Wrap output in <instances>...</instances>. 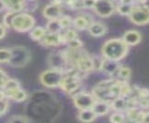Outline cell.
I'll list each match as a JSON object with an SVG mask.
<instances>
[{
  "label": "cell",
  "mask_w": 149,
  "mask_h": 123,
  "mask_svg": "<svg viewBox=\"0 0 149 123\" xmlns=\"http://www.w3.org/2000/svg\"><path fill=\"white\" fill-rule=\"evenodd\" d=\"M129 47L122 39H111L102 47V54L105 59L119 62L126 56Z\"/></svg>",
  "instance_id": "6da1fadb"
},
{
  "label": "cell",
  "mask_w": 149,
  "mask_h": 123,
  "mask_svg": "<svg viewBox=\"0 0 149 123\" xmlns=\"http://www.w3.org/2000/svg\"><path fill=\"white\" fill-rule=\"evenodd\" d=\"M11 56L8 61L9 65L19 68L24 67L31 60V52L24 46H15L9 49Z\"/></svg>",
  "instance_id": "7a4b0ae2"
},
{
  "label": "cell",
  "mask_w": 149,
  "mask_h": 123,
  "mask_svg": "<svg viewBox=\"0 0 149 123\" xmlns=\"http://www.w3.org/2000/svg\"><path fill=\"white\" fill-rule=\"evenodd\" d=\"M35 25V19L28 13L15 15L11 21V27L17 31L26 32L31 30Z\"/></svg>",
  "instance_id": "3957f363"
},
{
  "label": "cell",
  "mask_w": 149,
  "mask_h": 123,
  "mask_svg": "<svg viewBox=\"0 0 149 123\" xmlns=\"http://www.w3.org/2000/svg\"><path fill=\"white\" fill-rule=\"evenodd\" d=\"M114 79L105 80L100 82L99 85H97L93 89V96L96 100H100V101L111 102L114 99L111 93V86L114 83Z\"/></svg>",
  "instance_id": "277c9868"
},
{
  "label": "cell",
  "mask_w": 149,
  "mask_h": 123,
  "mask_svg": "<svg viewBox=\"0 0 149 123\" xmlns=\"http://www.w3.org/2000/svg\"><path fill=\"white\" fill-rule=\"evenodd\" d=\"M63 77H64V72L51 68L47 71H44L41 75V82L43 86L54 88L60 86Z\"/></svg>",
  "instance_id": "5b68a950"
},
{
  "label": "cell",
  "mask_w": 149,
  "mask_h": 123,
  "mask_svg": "<svg viewBox=\"0 0 149 123\" xmlns=\"http://www.w3.org/2000/svg\"><path fill=\"white\" fill-rule=\"evenodd\" d=\"M130 19L136 25H146L149 22V11L147 6H134L131 13Z\"/></svg>",
  "instance_id": "8992f818"
},
{
  "label": "cell",
  "mask_w": 149,
  "mask_h": 123,
  "mask_svg": "<svg viewBox=\"0 0 149 123\" xmlns=\"http://www.w3.org/2000/svg\"><path fill=\"white\" fill-rule=\"evenodd\" d=\"M73 101L74 106L80 110L88 109L92 108L93 104L96 101V98L92 94H88L86 92H79L76 94L73 97Z\"/></svg>",
  "instance_id": "52a82bcc"
},
{
  "label": "cell",
  "mask_w": 149,
  "mask_h": 123,
  "mask_svg": "<svg viewBox=\"0 0 149 123\" xmlns=\"http://www.w3.org/2000/svg\"><path fill=\"white\" fill-rule=\"evenodd\" d=\"M49 64L52 67V69H57L65 72L68 69H70L68 65H70L68 62L65 52H59L55 53H52L49 58Z\"/></svg>",
  "instance_id": "ba28073f"
},
{
  "label": "cell",
  "mask_w": 149,
  "mask_h": 123,
  "mask_svg": "<svg viewBox=\"0 0 149 123\" xmlns=\"http://www.w3.org/2000/svg\"><path fill=\"white\" fill-rule=\"evenodd\" d=\"M94 9L96 13L102 18L111 16L116 10V5L114 0H97L95 1Z\"/></svg>",
  "instance_id": "9c48e42d"
},
{
  "label": "cell",
  "mask_w": 149,
  "mask_h": 123,
  "mask_svg": "<svg viewBox=\"0 0 149 123\" xmlns=\"http://www.w3.org/2000/svg\"><path fill=\"white\" fill-rule=\"evenodd\" d=\"M73 67L80 71L84 74L90 72L93 70V62L92 57L88 56L87 53H83L81 56L78 57L76 61L73 63Z\"/></svg>",
  "instance_id": "30bf717a"
},
{
  "label": "cell",
  "mask_w": 149,
  "mask_h": 123,
  "mask_svg": "<svg viewBox=\"0 0 149 123\" xmlns=\"http://www.w3.org/2000/svg\"><path fill=\"white\" fill-rule=\"evenodd\" d=\"M43 16L49 20L59 19L63 16V10L61 6L51 4L43 9Z\"/></svg>",
  "instance_id": "8fae6325"
},
{
  "label": "cell",
  "mask_w": 149,
  "mask_h": 123,
  "mask_svg": "<svg viewBox=\"0 0 149 123\" xmlns=\"http://www.w3.org/2000/svg\"><path fill=\"white\" fill-rule=\"evenodd\" d=\"M93 19L89 15H83V16H78L73 20V25L74 26L77 30H88V27L93 23Z\"/></svg>",
  "instance_id": "7c38bea8"
},
{
  "label": "cell",
  "mask_w": 149,
  "mask_h": 123,
  "mask_svg": "<svg viewBox=\"0 0 149 123\" xmlns=\"http://www.w3.org/2000/svg\"><path fill=\"white\" fill-rule=\"evenodd\" d=\"M141 39H142L141 34L137 30H128L125 32V34L123 35V38L122 40L129 47L138 44L141 41Z\"/></svg>",
  "instance_id": "4fadbf2b"
},
{
  "label": "cell",
  "mask_w": 149,
  "mask_h": 123,
  "mask_svg": "<svg viewBox=\"0 0 149 123\" xmlns=\"http://www.w3.org/2000/svg\"><path fill=\"white\" fill-rule=\"evenodd\" d=\"M40 43L43 46H58L60 44H62L61 42V38H60V34H55V33H49L46 32V34L44 35V37L40 41Z\"/></svg>",
  "instance_id": "5bb4252c"
},
{
  "label": "cell",
  "mask_w": 149,
  "mask_h": 123,
  "mask_svg": "<svg viewBox=\"0 0 149 123\" xmlns=\"http://www.w3.org/2000/svg\"><path fill=\"white\" fill-rule=\"evenodd\" d=\"M111 108V102L100 101V100H96L92 108H91L97 117L106 115Z\"/></svg>",
  "instance_id": "9a60e30c"
},
{
  "label": "cell",
  "mask_w": 149,
  "mask_h": 123,
  "mask_svg": "<svg viewBox=\"0 0 149 123\" xmlns=\"http://www.w3.org/2000/svg\"><path fill=\"white\" fill-rule=\"evenodd\" d=\"M120 68V64H118V62L111 61L108 59H103L102 65H101V71H104L106 74L108 75H114L117 74V72Z\"/></svg>",
  "instance_id": "2e32d148"
},
{
  "label": "cell",
  "mask_w": 149,
  "mask_h": 123,
  "mask_svg": "<svg viewBox=\"0 0 149 123\" xmlns=\"http://www.w3.org/2000/svg\"><path fill=\"white\" fill-rule=\"evenodd\" d=\"M88 30L90 33V35H92L93 37H100L106 33L107 27L103 23H101V22H93L88 27Z\"/></svg>",
  "instance_id": "e0dca14e"
},
{
  "label": "cell",
  "mask_w": 149,
  "mask_h": 123,
  "mask_svg": "<svg viewBox=\"0 0 149 123\" xmlns=\"http://www.w3.org/2000/svg\"><path fill=\"white\" fill-rule=\"evenodd\" d=\"M6 98H10L13 99L17 102H22L27 98V94L24 90H22L21 88L16 89L14 91H10V92H7L4 93Z\"/></svg>",
  "instance_id": "ac0fdd59"
},
{
  "label": "cell",
  "mask_w": 149,
  "mask_h": 123,
  "mask_svg": "<svg viewBox=\"0 0 149 123\" xmlns=\"http://www.w3.org/2000/svg\"><path fill=\"white\" fill-rule=\"evenodd\" d=\"M5 7L8 8L11 12H19L23 10L24 0H3Z\"/></svg>",
  "instance_id": "d6986e66"
},
{
  "label": "cell",
  "mask_w": 149,
  "mask_h": 123,
  "mask_svg": "<svg viewBox=\"0 0 149 123\" xmlns=\"http://www.w3.org/2000/svg\"><path fill=\"white\" fill-rule=\"evenodd\" d=\"M96 118L97 116L95 115V113L91 108L80 110V112L78 114V120L83 123H90L94 121Z\"/></svg>",
  "instance_id": "ffe728a7"
},
{
  "label": "cell",
  "mask_w": 149,
  "mask_h": 123,
  "mask_svg": "<svg viewBox=\"0 0 149 123\" xmlns=\"http://www.w3.org/2000/svg\"><path fill=\"white\" fill-rule=\"evenodd\" d=\"M60 38H61V42L62 44H66L72 40L78 38V34L77 30H72V29H67L64 33H60Z\"/></svg>",
  "instance_id": "44dd1931"
},
{
  "label": "cell",
  "mask_w": 149,
  "mask_h": 123,
  "mask_svg": "<svg viewBox=\"0 0 149 123\" xmlns=\"http://www.w3.org/2000/svg\"><path fill=\"white\" fill-rule=\"evenodd\" d=\"M46 32L49 33H55V34H60L61 31L63 30L62 27L59 23L58 19H54V20H50L48 22V24L46 26Z\"/></svg>",
  "instance_id": "7402d4cb"
},
{
  "label": "cell",
  "mask_w": 149,
  "mask_h": 123,
  "mask_svg": "<svg viewBox=\"0 0 149 123\" xmlns=\"http://www.w3.org/2000/svg\"><path fill=\"white\" fill-rule=\"evenodd\" d=\"M45 34H46V30H45L44 28L36 27V28H34L33 30H31L30 36L33 41H40L44 37Z\"/></svg>",
  "instance_id": "603a6c76"
},
{
  "label": "cell",
  "mask_w": 149,
  "mask_h": 123,
  "mask_svg": "<svg viewBox=\"0 0 149 123\" xmlns=\"http://www.w3.org/2000/svg\"><path fill=\"white\" fill-rule=\"evenodd\" d=\"M19 88H20V86L18 81L15 79H8L7 82L5 83L2 90L4 91V93H7L10 91H14L16 89H19Z\"/></svg>",
  "instance_id": "cb8c5ba5"
},
{
  "label": "cell",
  "mask_w": 149,
  "mask_h": 123,
  "mask_svg": "<svg viewBox=\"0 0 149 123\" xmlns=\"http://www.w3.org/2000/svg\"><path fill=\"white\" fill-rule=\"evenodd\" d=\"M117 75L121 78L122 81H125L131 77V70L128 67L120 66V68L117 72Z\"/></svg>",
  "instance_id": "d4e9b609"
},
{
  "label": "cell",
  "mask_w": 149,
  "mask_h": 123,
  "mask_svg": "<svg viewBox=\"0 0 149 123\" xmlns=\"http://www.w3.org/2000/svg\"><path fill=\"white\" fill-rule=\"evenodd\" d=\"M134 5H124V4H120L118 6H116V10L121 15H124V16H129V14L131 13L132 9H133Z\"/></svg>",
  "instance_id": "484cf974"
},
{
  "label": "cell",
  "mask_w": 149,
  "mask_h": 123,
  "mask_svg": "<svg viewBox=\"0 0 149 123\" xmlns=\"http://www.w3.org/2000/svg\"><path fill=\"white\" fill-rule=\"evenodd\" d=\"M59 23L62 27L63 30H67L69 29V27L73 24V20L69 16H64L63 15L61 18L58 19Z\"/></svg>",
  "instance_id": "4316f807"
},
{
  "label": "cell",
  "mask_w": 149,
  "mask_h": 123,
  "mask_svg": "<svg viewBox=\"0 0 149 123\" xmlns=\"http://www.w3.org/2000/svg\"><path fill=\"white\" fill-rule=\"evenodd\" d=\"M110 120L111 123H125L126 117L122 112H116L110 117Z\"/></svg>",
  "instance_id": "83f0119b"
},
{
  "label": "cell",
  "mask_w": 149,
  "mask_h": 123,
  "mask_svg": "<svg viewBox=\"0 0 149 123\" xmlns=\"http://www.w3.org/2000/svg\"><path fill=\"white\" fill-rule=\"evenodd\" d=\"M66 5L71 9H74V10H78V9L84 8L82 0H66Z\"/></svg>",
  "instance_id": "f1b7e54d"
},
{
  "label": "cell",
  "mask_w": 149,
  "mask_h": 123,
  "mask_svg": "<svg viewBox=\"0 0 149 123\" xmlns=\"http://www.w3.org/2000/svg\"><path fill=\"white\" fill-rule=\"evenodd\" d=\"M11 56V53L9 49H0V63H8Z\"/></svg>",
  "instance_id": "f546056e"
},
{
  "label": "cell",
  "mask_w": 149,
  "mask_h": 123,
  "mask_svg": "<svg viewBox=\"0 0 149 123\" xmlns=\"http://www.w3.org/2000/svg\"><path fill=\"white\" fill-rule=\"evenodd\" d=\"M66 44L68 45V49H72V50L82 49V47H83V43L80 41V40H78V38L70 41L69 42H67Z\"/></svg>",
  "instance_id": "4dcf8cb0"
},
{
  "label": "cell",
  "mask_w": 149,
  "mask_h": 123,
  "mask_svg": "<svg viewBox=\"0 0 149 123\" xmlns=\"http://www.w3.org/2000/svg\"><path fill=\"white\" fill-rule=\"evenodd\" d=\"M8 123H29V120L24 116H13L10 118Z\"/></svg>",
  "instance_id": "1f68e13d"
},
{
  "label": "cell",
  "mask_w": 149,
  "mask_h": 123,
  "mask_svg": "<svg viewBox=\"0 0 149 123\" xmlns=\"http://www.w3.org/2000/svg\"><path fill=\"white\" fill-rule=\"evenodd\" d=\"M92 62H93V70H101V65L103 59H100V57H92Z\"/></svg>",
  "instance_id": "d6a6232c"
},
{
  "label": "cell",
  "mask_w": 149,
  "mask_h": 123,
  "mask_svg": "<svg viewBox=\"0 0 149 123\" xmlns=\"http://www.w3.org/2000/svg\"><path fill=\"white\" fill-rule=\"evenodd\" d=\"M8 103L6 100V98L0 100V116L6 114V112L8 111Z\"/></svg>",
  "instance_id": "836d02e7"
},
{
  "label": "cell",
  "mask_w": 149,
  "mask_h": 123,
  "mask_svg": "<svg viewBox=\"0 0 149 123\" xmlns=\"http://www.w3.org/2000/svg\"><path fill=\"white\" fill-rule=\"evenodd\" d=\"M14 14H15L14 12H11L10 11V12H8L4 17V24L6 27H11V21H12L13 17L15 16Z\"/></svg>",
  "instance_id": "e575fe53"
},
{
  "label": "cell",
  "mask_w": 149,
  "mask_h": 123,
  "mask_svg": "<svg viewBox=\"0 0 149 123\" xmlns=\"http://www.w3.org/2000/svg\"><path fill=\"white\" fill-rule=\"evenodd\" d=\"M8 79V78L7 75H6L2 70H0V89H3L5 83L7 82Z\"/></svg>",
  "instance_id": "d590c367"
},
{
  "label": "cell",
  "mask_w": 149,
  "mask_h": 123,
  "mask_svg": "<svg viewBox=\"0 0 149 123\" xmlns=\"http://www.w3.org/2000/svg\"><path fill=\"white\" fill-rule=\"evenodd\" d=\"M82 3H83V8H94L95 0H82Z\"/></svg>",
  "instance_id": "8d00e7d4"
},
{
  "label": "cell",
  "mask_w": 149,
  "mask_h": 123,
  "mask_svg": "<svg viewBox=\"0 0 149 123\" xmlns=\"http://www.w3.org/2000/svg\"><path fill=\"white\" fill-rule=\"evenodd\" d=\"M6 35V29L3 25L0 24V40H1L2 38H4Z\"/></svg>",
  "instance_id": "74e56055"
},
{
  "label": "cell",
  "mask_w": 149,
  "mask_h": 123,
  "mask_svg": "<svg viewBox=\"0 0 149 123\" xmlns=\"http://www.w3.org/2000/svg\"><path fill=\"white\" fill-rule=\"evenodd\" d=\"M134 0H121V4L124 5H134Z\"/></svg>",
  "instance_id": "f35d334b"
},
{
  "label": "cell",
  "mask_w": 149,
  "mask_h": 123,
  "mask_svg": "<svg viewBox=\"0 0 149 123\" xmlns=\"http://www.w3.org/2000/svg\"><path fill=\"white\" fill-rule=\"evenodd\" d=\"M6 7H5V3L3 2V0H0V11L3 10Z\"/></svg>",
  "instance_id": "ab89813d"
},
{
  "label": "cell",
  "mask_w": 149,
  "mask_h": 123,
  "mask_svg": "<svg viewBox=\"0 0 149 123\" xmlns=\"http://www.w3.org/2000/svg\"><path fill=\"white\" fill-rule=\"evenodd\" d=\"M134 2H137V3H139V4H144L146 0H134Z\"/></svg>",
  "instance_id": "60d3db41"
},
{
  "label": "cell",
  "mask_w": 149,
  "mask_h": 123,
  "mask_svg": "<svg viewBox=\"0 0 149 123\" xmlns=\"http://www.w3.org/2000/svg\"><path fill=\"white\" fill-rule=\"evenodd\" d=\"M95 1H97V0H95Z\"/></svg>",
  "instance_id": "b9f144b4"
}]
</instances>
